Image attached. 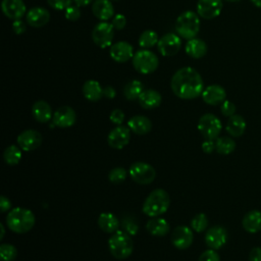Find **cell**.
<instances>
[{"mask_svg":"<svg viewBox=\"0 0 261 261\" xmlns=\"http://www.w3.org/2000/svg\"><path fill=\"white\" fill-rule=\"evenodd\" d=\"M82 92L84 97L91 102H96L103 97V88L95 80H89L85 82L82 88Z\"/></svg>","mask_w":261,"mask_h":261,"instance_id":"obj_29","label":"cell"},{"mask_svg":"<svg viewBox=\"0 0 261 261\" xmlns=\"http://www.w3.org/2000/svg\"><path fill=\"white\" fill-rule=\"evenodd\" d=\"M127 126L134 134L139 136H144L151 130L152 122L147 116L135 115L128 119Z\"/></svg>","mask_w":261,"mask_h":261,"instance_id":"obj_21","label":"cell"},{"mask_svg":"<svg viewBox=\"0 0 261 261\" xmlns=\"http://www.w3.org/2000/svg\"><path fill=\"white\" fill-rule=\"evenodd\" d=\"M32 114L33 117L41 123L48 122L53 116L51 106L44 100H39L33 104Z\"/></svg>","mask_w":261,"mask_h":261,"instance_id":"obj_26","label":"cell"},{"mask_svg":"<svg viewBox=\"0 0 261 261\" xmlns=\"http://www.w3.org/2000/svg\"><path fill=\"white\" fill-rule=\"evenodd\" d=\"M97 223L100 229L106 233H113L117 231L120 225V221L118 220V218L110 212H102L98 216Z\"/></svg>","mask_w":261,"mask_h":261,"instance_id":"obj_25","label":"cell"},{"mask_svg":"<svg viewBox=\"0 0 261 261\" xmlns=\"http://www.w3.org/2000/svg\"><path fill=\"white\" fill-rule=\"evenodd\" d=\"M185 50L190 57L199 59L206 55L208 48L206 43L203 40L198 38H193L187 42Z\"/></svg>","mask_w":261,"mask_h":261,"instance_id":"obj_28","label":"cell"},{"mask_svg":"<svg viewBox=\"0 0 261 261\" xmlns=\"http://www.w3.org/2000/svg\"><path fill=\"white\" fill-rule=\"evenodd\" d=\"M138 100H139L140 105L144 109L150 110V109H154V108H157L158 106H160L162 97L158 91L153 90V89H148V90H144L142 92V94L140 95Z\"/></svg>","mask_w":261,"mask_h":261,"instance_id":"obj_24","label":"cell"},{"mask_svg":"<svg viewBox=\"0 0 261 261\" xmlns=\"http://www.w3.org/2000/svg\"><path fill=\"white\" fill-rule=\"evenodd\" d=\"M236 149V142L230 137H218L215 141V150L222 155H228Z\"/></svg>","mask_w":261,"mask_h":261,"instance_id":"obj_32","label":"cell"},{"mask_svg":"<svg viewBox=\"0 0 261 261\" xmlns=\"http://www.w3.org/2000/svg\"><path fill=\"white\" fill-rule=\"evenodd\" d=\"M110 1H117V0H110Z\"/></svg>","mask_w":261,"mask_h":261,"instance_id":"obj_54","label":"cell"},{"mask_svg":"<svg viewBox=\"0 0 261 261\" xmlns=\"http://www.w3.org/2000/svg\"><path fill=\"white\" fill-rule=\"evenodd\" d=\"M103 96L108 99H113L116 96V91L111 86H106L103 88Z\"/></svg>","mask_w":261,"mask_h":261,"instance_id":"obj_49","label":"cell"},{"mask_svg":"<svg viewBox=\"0 0 261 261\" xmlns=\"http://www.w3.org/2000/svg\"><path fill=\"white\" fill-rule=\"evenodd\" d=\"M225 1H227V2H238L240 0H225Z\"/></svg>","mask_w":261,"mask_h":261,"instance_id":"obj_53","label":"cell"},{"mask_svg":"<svg viewBox=\"0 0 261 261\" xmlns=\"http://www.w3.org/2000/svg\"><path fill=\"white\" fill-rule=\"evenodd\" d=\"M42 135L36 129H25L21 132L16 139L18 147L24 152H31L38 149L42 144Z\"/></svg>","mask_w":261,"mask_h":261,"instance_id":"obj_10","label":"cell"},{"mask_svg":"<svg viewBox=\"0 0 261 261\" xmlns=\"http://www.w3.org/2000/svg\"><path fill=\"white\" fill-rule=\"evenodd\" d=\"M0 228H1V234H0V240H2L4 238L5 234V229H4V225L2 223H0Z\"/></svg>","mask_w":261,"mask_h":261,"instance_id":"obj_52","label":"cell"},{"mask_svg":"<svg viewBox=\"0 0 261 261\" xmlns=\"http://www.w3.org/2000/svg\"><path fill=\"white\" fill-rule=\"evenodd\" d=\"M201 148H202L204 153H207V154L212 153L215 150V142H214V140H205L202 143Z\"/></svg>","mask_w":261,"mask_h":261,"instance_id":"obj_46","label":"cell"},{"mask_svg":"<svg viewBox=\"0 0 261 261\" xmlns=\"http://www.w3.org/2000/svg\"><path fill=\"white\" fill-rule=\"evenodd\" d=\"M76 114L75 111L69 106H61L55 110L52 116L53 124L58 127L65 128L70 127L75 123Z\"/></svg>","mask_w":261,"mask_h":261,"instance_id":"obj_16","label":"cell"},{"mask_svg":"<svg viewBox=\"0 0 261 261\" xmlns=\"http://www.w3.org/2000/svg\"><path fill=\"white\" fill-rule=\"evenodd\" d=\"M93 0H73V2L75 3V5L82 7V6H87L89 5Z\"/></svg>","mask_w":261,"mask_h":261,"instance_id":"obj_50","label":"cell"},{"mask_svg":"<svg viewBox=\"0 0 261 261\" xmlns=\"http://www.w3.org/2000/svg\"><path fill=\"white\" fill-rule=\"evenodd\" d=\"M222 124L220 119L212 114H203L198 121V130L206 140H216L221 132Z\"/></svg>","mask_w":261,"mask_h":261,"instance_id":"obj_7","label":"cell"},{"mask_svg":"<svg viewBox=\"0 0 261 261\" xmlns=\"http://www.w3.org/2000/svg\"><path fill=\"white\" fill-rule=\"evenodd\" d=\"M159 39H158V35L155 31L152 30H146L144 31L138 40L139 46L143 49H148L151 48L153 46H155L158 43Z\"/></svg>","mask_w":261,"mask_h":261,"instance_id":"obj_34","label":"cell"},{"mask_svg":"<svg viewBox=\"0 0 261 261\" xmlns=\"http://www.w3.org/2000/svg\"><path fill=\"white\" fill-rule=\"evenodd\" d=\"M34 213L22 207L12 208L6 216V224L10 230L16 233H24L30 231L35 225Z\"/></svg>","mask_w":261,"mask_h":261,"instance_id":"obj_2","label":"cell"},{"mask_svg":"<svg viewBox=\"0 0 261 261\" xmlns=\"http://www.w3.org/2000/svg\"><path fill=\"white\" fill-rule=\"evenodd\" d=\"M144 91V85L138 80L128 82L123 88V95L127 100H137Z\"/></svg>","mask_w":261,"mask_h":261,"instance_id":"obj_31","label":"cell"},{"mask_svg":"<svg viewBox=\"0 0 261 261\" xmlns=\"http://www.w3.org/2000/svg\"><path fill=\"white\" fill-rule=\"evenodd\" d=\"M200 23L199 14L188 10L177 16L175 20V31L181 38L191 40L199 33Z\"/></svg>","mask_w":261,"mask_h":261,"instance_id":"obj_5","label":"cell"},{"mask_svg":"<svg viewBox=\"0 0 261 261\" xmlns=\"http://www.w3.org/2000/svg\"><path fill=\"white\" fill-rule=\"evenodd\" d=\"M132 62L135 69L142 74L154 72L159 65V59L156 54L148 49L137 51L132 58Z\"/></svg>","mask_w":261,"mask_h":261,"instance_id":"obj_6","label":"cell"},{"mask_svg":"<svg viewBox=\"0 0 261 261\" xmlns=\"http://www.w3.org/2000/svg\"><path fill=\"white\" fill-rule=\"evenodd\" d=\"M130 140V129L128 126L117 125L110 130L107 136V143L113 149L124 148Z\"/></svg>","mask_w":261,"mask_h":261,"instance_id":"obj_12","label":"cell"},{"mask_svg":"<svg viewBox=\"0 0 261 261\" xmlns=\"http://www.w3.org/2000/svg\"><path fill=\"white\" fill-rule=\"evenodd\" d=\"M226 97V92L223 87L219 85H210L202 92V99L209 105H219Z\"/></svg>","mask_w":261,"mask_h":261,"instance_id":"obj_19","label":"cell"},{"mask_svg":"<svg viewBox=\"0 0 261 261\" xmlns=\"http://www.w3.org/2000/svg\"><path fill=\"white\" fill-rule=\"evenodd\" d=\"M256 7L261 8V0H250Z\"/></svg>","mask_w":261,"mask_h":261,"instance_id":"obj_51","label":"cell"},{"mask_svg":"<svg viewBox=\"0 0 261 261\" xmlns=\"http://www.w3.org/2000/svg\"><path fill=\"white\" fill-rule=\"evenodd\" d=\"M11 210V202L8 198H6L5 196H1L0 197V211L3 213V212H6V211H9Z\"/></svg>","mask_w":261,"mask_h":261,"instance_id":"obj_48","label":"cell"},{"mask_svg":"<svg viewBox=\"0 0 261 261\" xmlns=\"http://www.w3.org/2000/svg\"><path fill=\"white\" fill-rule=\"evenodd\" d=\"M108 248L111 255L116 259H126L134 250V244L130 236L124 230H117L111 233L108 240Z\"/></svg>","mask_w":261,"mask_h":261,"instance_id":"obj_4","label":"cell"},{"mask_svg":"<svg viewBox=\"0 0 261 261\" xmlns=\"http://www.w3.org/2000/svg\"><path fill=\"white\" fill-rule=\"evenodd\" d=\"M170 205V197L163 189L153 190L143 203V212L149 217H157L164 214Z\"/></svg>","mask_w":261,"mask_h":261,"instance_id":"obj_3","label":"cell"},{"mask_svg":"<svg viewBox=\"0 0 261 261\" xmlns=\"http://www.w3.org/2000/svg\"><path fill=\"white\" fill-rule=\"evenodd\" d=\"M208 226V218L204 213L196 214L191 220V227L196 232L204 231Z\"/></svg>","mask_w":261,"mask_h":261,"instance_id":"obj_35","label":"cell"},{"mask_svg":"<svg viewBox=\"0 0 261 261\" xmlns=\"http://www.w3.org/2000/svg\"><path fill=\"white\" fill-rule=\"evenodd\" d=\"M180 46H181V42L179 37L172 33L165 34L159 39L157 43L158 51L162 56H165V57H170L175 55L179 51Z\"/></svg>","mask_w":261,"mask_h":261,"instance_id":"obj_11","label":"cell"},{"mask_svg":"<svg viewBox=\"0 0 261 261\" xmlns=\"http://www.w3.org/2000/svg\"><path fill=\"white\" fill-rule=\"evenodd\" d=\"M81 9L77 5H70L66 9H64V16L66 19L74 21L81 17Z\"/></svg>","mask_w":261,"mask_h":261,"instance_id":"obj_39","label":"cell"},{"mask_svg":"<svg viewBox=\"0 0 261 261\" xmlns=\"http://www.w3.org/2000/svg\"><path fill=\"white\" fill-rule=\"evenodd\" d=\"M198 261H220V257L216 250L208 249L199 256Z\"/></svg>","mask_w":261,"mask_h":261,"instance_id":"obj_41","label":"cell"},{"mask_svg":"<svg viewBox=\"0 0 261 261\" xmlns=\"http://www.w3.org/2000/svg\"><path fill=\"white\" fill-rule=\"evenodd\" d=\"M246 120L242 115L233 114L232 116L228 117V120L226 122L225 129L231 137L238 138L241 137L245 130H246Z\"/></svg>","mask_w":261,"mask_h":261,"instance_id":"obj_30","label":"cell"},{"mask_svg":"<svg viewBox=\"0 0 261 261\" xmlns=\"http://www.w3.org/2000/svg\"><path fill=\"white\" fill-rule=\"evenodd\" d=\"M170 87L173 94L185 100H191L202 95L204 83L201 74L193 67H181L171 77Z\"/></svg>","mask_w":261,"mask_h":261,"instance_id":"obj_1","label":"cell"},{"mask_svg":"<svg viewBox=\"0 0 261 261\" xmlns=\"http://www.w3.org/2000/svg\"><path fill=\"white\" fill-rule=\"evenodd\" d=\"M171 244L178 250L188 249L194 240L193 230L186 225L176 226L171 232Z\"/></svg>","mask_w":261,"mask_h":261,"instance_id":"obj_13","label":"cell"},{"mask_svg":"<svg viewBox=\"0 0 261 261\" xmlns=\"http://www.w3.org/2000/svg\"><path fill=\"white\" fill-rule=\"evenodd\" d=\"M249 261H261V247H254L250 251Z\"/></svg>","mask_w":261,"mask_h":261,"instance_id":"obj_47","label":"cell"},{"mask_svg":"<svg viewBox=\"0 0 261 261\" xmlns=\"http://www.w3.org/2000/svg\"><path fill=\"white\" fill-rule=\"evenodd\" d=\"M114 28L111 23L102 21L97 23L92 31V39L100 48H107L112 45Z\"/></svg>","mask_w":261,"mask_h":261,"instance_id":"obj_9","label":"cell"},{"mask_svg":"<svg viewBox=\"0 0 261 261\" xmlns=\"http://www.w3.org/2000/svg\"><path fill=\"white\" fill-rule=\"evenodd\" d=\"M47 2L52 8L57 10H63L71 5L72 0H47Z\"/></svg>","mask_w":261,"mask_h":261,"instance_id":"obj_42","label":"cell"},{"mask_svg":"<svg viewBox=\"0 0 261 261\" xmlns=\"http://www.w3.org/2000/svg\"><path fill=\"white\" fill-rule=\"evenodd\" d=\"M146 229L152 236L163 237L169 232L170 226L166 219L157 216V217H151L147 221Z\"/></svg>","mask_w":261,"mask_h":261,"instance_id":"obj_22","label":"cell"},{"mask_svg":"<svg viewBox=\"0 0 261 261\" xmlns=\"http://www.w3.org/2000/svg\"><path fill=\"white\" fill-rule=\"evenodd\" d=\"M92 11L102 21L110 19L114 14L113 5L110 0H95L92 5Z\"/></svg>","mask_w":261,"mask_h":261,"instance_id":"obj_23","label":"cell"},{"mask_svg":"<svg viewBox=\"0 0 261 261\" xmlns=\"http://www.w3.org/2000/svg\"><path fill=\"white\" fill-rule=\"evenodd\" d=\"M21 149L16 145H10L3 152V159L8 165H16L21 159Z\"/></svg>","mask_w":261,"mask_h":261,"instance_id":"obj_33","label":"cell"},{"mask_svg":"<svg viewBox=\"0 0 261 261\" xmlns=\"http://www.w3.org/2000/svg\"><path fill=\"white\" fill-rule=\"evenodd\" d=\"M1 8L5 16L13 20L21 19L27 10L22 0H2Z\"/></svg>","mask_w":261,"mask_h":261,"instance_id":"obj_18","label":"cell"},{"mask_svg":"<svg viewBox=\"0 0 261 261\" xmlns=\"http://www.w3.org/2000/svg\"><path fill=\"white\" fill-rule=\"evenodd\" d=\"M227 241V231L220 225H214L210 227L205 233L206 245L213 250L222 248Z\"/></svg>","mask_w":261,"mask_h":261,"instance_id":"obj_14","label":"cell"},{"mask_svg":"<svg viewBox=\"0 0 261 261\" xmlns=\"http://www.w3.org/2000/svg\"><path fill=\"white\" fill-rule=\"evenodd\" d=\"M222 10V0H198L197 13L204 19L217 17Z\"/></svg>","mask_w":261,"mask_h":261,"instance_id":"obj_15","label":"cell"},{"mask_svg":"<svg viewBox=\"0 0 261 261\" xmlns=\"http://www.w3.org/2000/svg\"><path fill=\"white\" fill-rule=\"evenodd\" d=\"M243 227L250 233H256L261 230V211L251 210L245 214L242 220Z\"/></svg>","mask_w":261,"mask_h":261,"instance_id":"obj_27","label":"cell"},{"mask_svg":"<svg viewBox=\"0 0 261 261\" xmlns=\"http://www.w3.org/2000/svg\"><path fill=\"white\" fill-rule=\"evenodd\" d=\"M120 225L122 226V229L129 236H135L139 231V225L137 221L130 216H124L121 220Z\"/></svg>","mask_w":261,"mask_h":261,"instance_id":"obj_38","label":"cell"},{"mask_svg":"<svg viewBox=\"0 0 261 261\" xmlns=\"http://www.w3.org/2000/svg\"><path fill=\"white\" fill-rule=\"evenodd\" d=\"M111 24L113 25V28L115 30H122L125 27V24H126V18H125V16L123 14L117 13L112 18Z\"/></svg>","mask_w":261,"mask_h":261,"instance_id":"obj_44","label":"cell"},{"mask_svg":"<svg viewBox=\"0 0 261 261\" xmlns=\"http://www.w3.org/2000/svg\"><path fill=\"white\" fill-rule=\"evenodd\" d=\"M110 57L119 63L128 61L134 56V48L126 41H119L110 46Z\"/></svg>","mask_w":261,"mask_h":261,"instance_id":"obj_17","label":"cell"},{"mask_svg":"<svg viewBox=\"0 0 261 261\" xmlns=\"http://www.w3.org/2000/svg\"><path fill=\"white\" fill-rule=\"evenodd\" d=\"M109 119L112 123L120 125L124 120V113L120 109H113L109 115Z\"/></svg>","mask_w":261,"mask_h":261,"instance_id":"obj_43","label":"cell"},{"mask_svg":"<svg viewBox=\"0 0 261 261\" xmlns=\"http://www.w3.org/2000/svg\"><path fill=\"white\" fill-rule=\"evenodd\" d=\"M28 24L34 28H41L50 20V13L44 7H33L25 14Z\"/></svg>","mask_w":261,"mask_h":261,"instance_id":"obj_20","label":"cell"},{"mask_svg":"<svg viewBox=\"0 0 261 261\" xmlns=\"http://www.w3.org/2000/svg\"><path fill=\"white\" fill-rule=\"evenodd\" d=\"M127 176V172L126 170L123 168V167H120V166H117V167H114L112 168L109 173H108V179L114 184V185H119L121 184L122 181L125 180Z\"/></svg>","mask_w":261,"mask_h":261,"instance_id":"obj_36","label":"cell"},{"mask_svg":"<svg viewBox=\"0 0 261 261\" xmlns=\"http://www.w3.org/2000/svg\"><path fill=\"white\" fill-rule=\"evenodd\" d=\"M220 111L222 113V115L226 116V117H230L234 114L236 112V105L228 100H224L221 104H220Z\"/></svg>","mask_w":261,"mask_h":261,"instance_id":"obj_40","label":"cell"},{"mask_svg":"<svg viewBox=\"0 0 261 261\" xmlns=\"http://www.w3.org/2000/svg\"><path fill=\"white\" fill-rule=\"evenodd\" d=\"M128 174L139 185H150L156 177V170L151 164L138 161L129 166Z\"/></svg>","mask_w":261,"mask_h":261,"instance_id":"obj_8","label":"cell"},{"mask_svg":"<svg viewBox=\"0 0 261 261\" xmlns=\"http://www.w3.org/2000/svg\"><path fill=\"white\" fill-rule=\"evenodd\" d=\"M17 255V250L13 245L1 244L0 245V259L1 261H12Z\"/></svg>","mask_w":261,"mask_h":261,"instance_id":"obj_37","label":"cell"},{"mask_svg":"<svg viewBox=\"0 0 261 261\" xmlns=\"http://www.w3.org/2000/svg\"><path fill=\"white\" fill-rule=\"evenodd\" d=\"M12 30L16 35H21L25 32L27 27H25L24 22L21 19H16V20H13Z\"/></svg>","mask_w":261,"mask_h":261,"instance_id":"obj_45","label":"cell"}]
</instances>
